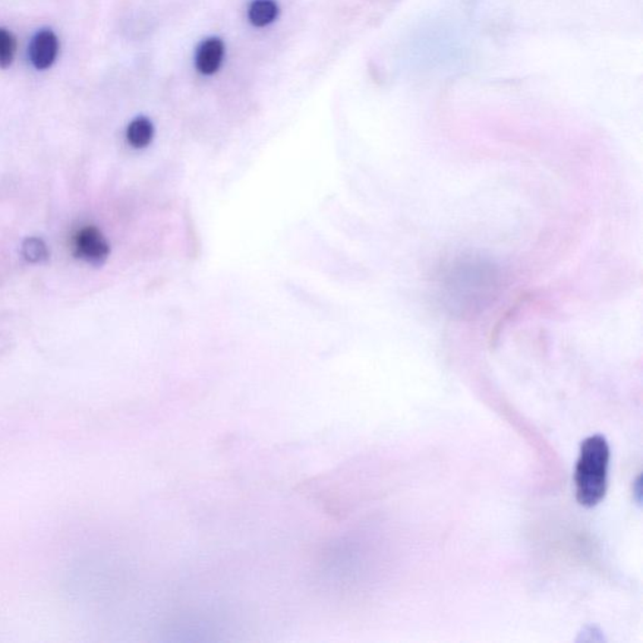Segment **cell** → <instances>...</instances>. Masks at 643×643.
<instances>
[{"label":"cell","mask_w":643,"mask_h":643,"mask_svg":"<svg viewBox=\"0 0 643 643\" xmlns=\"http://www.w3.org/2000/svg\"><path fill=\"white\" fill-rule=\"evenodd\" d=\"M610 446L602 435L583 441L576 466V497L586 507L597 506L607 490Z\"/></svg>","instance_id":"obj_1"},{"label":"cell","mask_w":643,"mask_h":643,"mask_svg":"<svg viewBox=\"0 0 643 643\" xmlns=\"http://www.w3.org/2000/svg\"><path fill=\"white\" fill-rule=\"evenodd\" d=\"M75 254L87 263L101 266L110 255V245L96 226H86L75 236Z\"/></svg>","instance_id":"obj_2"},{"label":"cell","mask_w":643,"mask_h":643,"mask_svg":"<svg viewBox=\"0 0 643 643\" xmlns=\"http://www.w3.org/2000/svg\"><path fill=\"white\" fill-rule=\"evenodd\" d=\"M58 38L50 30L38 31L31 38L30 46V58L31 65L40 71L48 69L55 63L58 56Z\"/></svg>","instance_id":"obj_3"},{"label":"cell","mask_w":643,"mask_h":643,"mask_svg":"<svg viewBox=\"0 0 643 643\" xmlns=\"http://www.w3.org/2000/svg\"><path fill=\"white\" fill-rule=\"evenodd\" d=\"M225 47L220 38L213 37L205 40L198 47L195 56V66L200 74L210 75L219 71L222 66Z\"/></svg>","instance_id":"obj_4"},{"label":"cell","mask_w":643,"mask_h":643,"mask_svg":"<svg viewBox=\"0 0 643 643\" xmlns=\"http://www.w3.org/2000/svg\"><path fill=\"white\" fill-rule=\"evenodd\" d=\"M154 134H155V130H154L153 122L146 118H137L128 125L126 137L132 147L144 149V147L149 146L153 141Z\"/></svg>","instance_id":"obj_5"},{"label":"cell","mask_w":643,"mask_h":643,"mask_svg":"<svg viewBox=\"0 0 643 643\" xmlns=\"http://www.w3.org/2000/svg\"><path fill=\"white\" fill-rule=\"evenodd\" d=\"M279 8L274 0H254L249 6V21L258 28L267 27L278 17Z\"/></svg>","instance_id":"obj_6"},{"label":"cell","mask_w":643,"mask_h":643,"mask_svg":"<svg viewBox=\"0 0 643 643\" xmlns=\"http://www.w3.org/2000/svg\"><path fill=\"white\" fill-rule=\"evenodd\" d=\"M15 49H17V43L11 31L0 28V68H8L12 65Z\"/></svg>","instance_id":"obj_7"},{"label":"cell","mask_w":643,"mask_h":643,"mask_svg":"<svg viewBox=\"0 0 643 643\" xmlns=\"http://www.w3.org/2000/svg\"><path fill=\"white\" fill-rule=\"evenodd\" d=\"M23 255L25 260L31 263H40V261L47 260L48 251L40 239L28 238L23 242Z\"/></svg>","instance_id":"obj_8"}]
</instances>
